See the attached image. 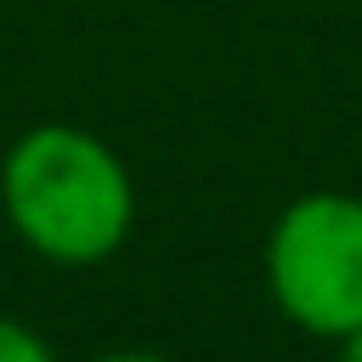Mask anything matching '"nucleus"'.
Segmentation results:
<instances>
[{
  "mask_svg": "<svg viewBox=\"0 0 362 362\" xmlns=\"http://www.w3.org/2000/svg\"><path fill=\"white\" fill-rule=\"evenodd\" d=\"M0 209L34 255L96 266L130 238L136 187L102 136L79 124H34L0 158Z\"/></svg>",
  "mask_w": 362,
  "mask_h": 362,
  "instance_id": "f257e3e1",
  "label": "nucleus"
},
{
  "mask_svg": "<svg viewBox=\"0 0 362 362\" xmlns=\"http://www.w3.org/2000/svg\"><path fill=\"white\" fill-rule=\"evenodd\" d=\"M266 288L277 311L317 339L362 328V198H294L266 232Z\"/></svg>",
  "mask_w": 362,
  "mask_h": 362,
  "instance_id": "f03ea898",
  "label": "nucleus"
},
{
  "mask_svg": "<svg viewBox=\"0 0 362 362\" xmlns=\"http://www.w3.org/2000/svg\"><path fill=\"white\" fill-rule=\"evenodd\" d=\"M0 362H57V351L17 317H0Z\"/></svg>",
  "mask_w": 362,
  "mask_h": 362,
  "instance_id": "7ed1b4c3",
  "label": "nucleus"
},
{
  "mask_svg": "<svg viewBox=\"0 0 362 362\" xmlns=\"http://www.w3.org/2000/svg\"><path fill=\"white\" fill-rule=\"evenodd\" d=\"M85 362H170L158 351H102V356H85Z\"/></svg>",
  "mask_w": 362,
  "mask_h": 362,
  "instance_id": "20e7f679",
  "label": "nucleus"
},
{
  "mask_svg": "<svg viewBox=\"0 0 362 362\" xmlns=\"http://www.w3.org/2000/svg\"><path fill=\"white\" fill-rule=\"evenodd\" d=\"M334 345H339V362H362V328H351V334H339Z\"/></svg>",
  "mask_w": 362,
  "mask_h": 362,
  "instance_id": "39448f33",
  "label": "nucleus"
}]
</instances>
